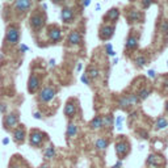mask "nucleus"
Segmentation results:
<instances>
[{
    "mask_svg": "<svg viewBox=\"0 0 168 168\" xmlns=\"http://www.w3.org/2000/svg\"><path fill=\"white\" fill-rule=\"evenodd\" d=\"M46 134H43L42 131L37 130V129H33L29 134V145L33 146V147H40L41 145L45 141Z\"/></svg>",
    "mask_w": 168,
    "mask_h": 168,
    "instance_id": "1",
    "label": "nucleus"
},
{
    "mask_svg": "<svg viewBox=\"0 0 168 168\" xmlns=\"http://www.w3.org/2000/svg\"><path fill=\"white\" fill-rule=\"evenodd\" d=\"M19 123V114L17 113H8L7 116H4L3 120V126L5 130H11V129H14Z\"/></svg>",
    "mask_w": 168,
    "mask_h": 168,
    "instance_id": "2",
    "label": "nucleus"
},
{
    "mask_svg": "<svg viewBox=\"0 0 168 168\" xmlns=\"http://www.w3.org/2000/svg\"><path fill=\"white\" fill-rule=\"evenodd\" d=\"M20 40V32L16 26H11L7 29V34H5V41L9 45H16Z\"/></svg>",
    "mask_w": 168,
    "mask_h": 168,
    "instance_id": "3",
    "label": "nucleus"
},
{
    "mask_svg": "<svg viewBox=\"0 0 168 168\" xmlns=\"http://www.w3.org/2000/svg\"><path fill=\"white\" fill-rule=\"evenodd\" d=\"M55 93L57 92H55L54 88H51V87H45L40 92V95H38V100H40L41 103H49V101H51L55 97Z\"/></svg>",
    "mask_w": 168,
    "mask_h": 168,
    "instance_id": "4",
    "label": "nucleus"
},
{
    "mask_svg": "<svg viewBox=\"0 0 168 168\" xmlns=\"http://www.w3.org/2000/svg\"><path fill=\"white\" fill-rule=\"evenodd\" d=\"M77 113V103L76 100L71 99L67 101V104H66L64 106V116L67 117V118H74L75 114Z\"/></svg>",
    "mask_w": 168,
    "mask_h": 168,
    "instance_id": "5",
    "label": "nucleus"
},
{
    "mask_svg": "<svg viewBox=\"0 0 168 168\" xmlns=\"http://www.w3.org/2000/svg\"><path fill=\"white\" fill-rule=\"evenodd\" d=\"M129 151H130V145H129V142H126V141H118V142L116 143V152H117V155H118L120 159H122L123 156H126V155L129 154Z\"/></svg>",
    "mask_w": 168,
    "mask_h": 168,
    "instance_id": "6",
    "label": "nucleus"
},
{
    "mask_svg": "<svg viewBox=\"0 0 168 168\" xmlns=\"http://www.w3.org/2000/svg\"><path fill=\"white\" fill-rule=\"evenodd\" d=\"M13 141L16 143H23L24 141H25V137H26V134H25V128H24L23 125L21 126H17V128L13 130Z\"/></svg>",
    "mask_w": 168,
    "mask_h": 168,
    "instance_id": "7",
    "label": "nucleus"
},
{
    "mask_svg": "<svg viewBox=\"0 0 168 168\" xmlns=\"http://www.w3.org/2000/svg\"><path fill=\"white\" fill-rule=\"evenodd\" d=\"M40 79H38L36 75H30V77H29V82H28V91L30 92V93H36V92L40 89Z\"/></svg>",
    "mask_w": 168,
    "mask_h": 168,
    "instance_id": "8",
    "label": "nucleus"
},
{
    "mask_svg": "<svg viewBox=\"0 0 168 168\" xmlns=\"http://www.w3.org/2000/svg\"><path fill=\"white\" fill-rule=\"evenodd\" d=\"M114 33V26H110V25H105L103 28L100 29V38L103 41H106L113 36Z\"/></svg>",
    "mask_w": 168,
    "mask_h": 168,
    "instance_id": "9",
    "label": "nucleus"
},
{
    "mask_svg": "<svg viewBox=\"0 0 168 168\" xmlns=\"http://www.w3.org/2000/svg\"><path fill=\"white\" fill-rule=\"evenodd\" d=\"M89 128H91V130H100V129H103L104 125H103V117L101 116H96L93 117L91 120V122H89Z\"/></svg>",
    "mask_w": 168,
    "mask_h": 168,
    "instance_id": "10",
    "label": "nucleus"
},
{
    "mask_svg": "<svg viewBox=\"0 0 168 168\" xmlns=\"http://www.w3.org/2000/svg\"><path fill=\"white\" fill-rule=\"evenodd\" d=\"M30 25L33 29H40L43 25V17L41 14H33L30 17Z\"/></svg>",
    "mask_w": 168,
    "mask_h": 168,
    "instance_id": "11",
    "label": "nucleus"
},
{
    "mask_svg": "<svg viewBox=\"0 0 168 168\" xmlns=\"http://www.w3.org/2000/svg\"><path fill=\"white\" fill-rule=\"evenodd\" d=\"M67 42H69L70 45H79V43L82 42V37H80L79 32H76V30L71 32L69 38H67Z\"/></svg>",
    "mask_w": 168,
    "mask_h": 168,
    "instance_id": "12",
    "label": "nucleus"
},
{
    "mask_svg": "<svg viewBox=\"0 0 168 168\" xmlns=\"http://www.w3.org/2000/svg\"><path fill=\"white\" fill-rule=\"evenodd\" d=\"M76 134H77V125L75 122H69V125H67V131H66L67 138L71 139V138L76 137Z\"/></svg>",
    "mask_w": 168,
    "mask_h": 168,
    "instance_id": "13",
    "label": "nucleus"
},
{
    "mask_svg": "<svg viewBox=\"0 0 168 168\" xmlns=\"http://www.w3.org/2000/svg\"><path fill=\"white\" fill-rule=\"evenodd\" d=\"M43 156H45L46 160H50V159H54L57 156V151H55V147L53 145H49L47 147L45 148V152H43Z\"/></svg>",
    "mask_w": 168,
    "mask_h": 168,
    "instance_id": "14",
    "label": "nucleus"
},
{
    "mask_svg": "<svg viewBox=\"0 0 168 168\" xmlns=\"http://www.w3.org/2000/svg\"><path fill=\"white\" fill-rule=\"evenodd\" d=\"M60 36L62 34H60V30L58 28H51L49 30V38L51 42H58L60 40Z\"/></svg>",
    "mask_w": 168,
    "mask_h": 168,
    "instance_id": "15",
    "label": "nucleus"
},
{
    "mask_svg": "<svg viewBox=\"0 0 168 168\" xmlns=\"http://www.w3.org/2000/svg\"><path fill=\"white\" fill-rule=\"evenodd\" d=\"M159 160H162V158L155 155V154H151L150 156L147 158V160H146V164L150 165V167H159V164H160Z\"/></svg>",
    "mask_w": 168,
    "mask_h": 168,
    "instance_id": "16",
    "label": "nucleus"
},
{
    "mask_svg": "<svg viewBox=\"0 0 168 168\" xmlns=\"http://www.w3.org/2000/svg\"><path fill=\"white\" fill-rule=\"evenodd\" d=\"M32 7V0H17L16 1V8L19 11H28Z\"/></svg>",
    "mask_w": 168,
    "mask_h": 168,
    "instance_id": "17",
    "label": "nucleus"
},
{
    "mask_svg": "<svg viewBox=\"0 0 168 168\" xmlns=\"http://www.w3.org/2000/svg\"><path fill=\"white\" fill-rule=\"evenodd\" d=\"M108 145H109V142H108V139H105V138H97L96 142H95V147H96V150H99V151L106 150Z\"/></svg>",
    "mask_w": 168,
    "mask_h": 168,
    "instance_id": "18",
    "label": "nucleus"
},
{
    "mask_svg": "<svg viewBox=\"0 0 168 168\" xmlns=\"http://www.w3.org/2000/svg\"><path fill=\"white\" fill-rule=\"evenodd\" d=\"M72 19H74V13H72V11L70 8H64L62 11V20L64 21V23H71Z\"/></svg>",
    "mask_w": 168,
    "mask_h": 168,
    "instance_id": "19",
    "label": "nucleus"
},
{
    "mask_svg": "<svg viewBox=\"0 0 168 168\" xmlns=\"http://www.w3.org/2000/svg\"><path fill=\"white\" fill-rule=\"evenodd\" d=\"M167 126H168V120L165 117H159L156 120V122H155V129H156V130H163V129H165Z\"/></svg>",
    "mask_w": 168,
    "mask_h": 168,
    "instance_id": "20",
    "label": "nucleus"
},
{
    "mask_svg": "<svg viewBox=\"0 0 168 168\" xmlns=\"http://www.w3.org/2000/svg\"><path fill=\"white\" fill-rule=\"evenodd\" d=\"M137 46H138V38L130 36L128 38V41H126V49L128 50H134V49H137Z\"/></svg>",
    "mask_w": 168,
    "mask_h": 168,
    "instance_id": "21",
    "label": "nucleus"
},
{
    "mask_svg": "<svg viewBox=\"0 0 168 168\" xmlns=\"http://www.w3.org/2000/svg\"><path fill=\"white\" fill-rule=\"evenodd\" d=\"M129 21L130 23H137V21L141 20V13L138 11H135V9H133V11L129 12Z\"/></svg>",
    "mask_w": 168,
    "mask_h": 168,
    "instance_id": "22",
    "label": "nucleus"
},
{
    "mask_svg": "<svg viewBox=\"0 0 168 168\" xmlns=\"http://www.w3.org/2000/svg\"><path fill=\"white\" fill-rule=\"evenodd\" d=\"M118 16H120V11L117 8H113V9H110V11L108 12V14H106L105 17L108 19V20H110V21H116L117 19H118Z\"/></svg>",
    "mask_w": 168,
    "mask_h": 168,
    "instance_id": "23",
    "label": "nucleus"
},
{
    "mask_svg": "<svg viewBox=\"0 0 168 168\" xmlns=\"http://www.w3.org/2000/svg\"><path fill=\"white\" fill-rule=\"evenodd\" d=\"M118 105H120L121 109H128L130 105V101H129V97L128 96H122L120 99V101H118Z\"/></svg>",
    "mask_w": 168,
    "mask_h": 168,
    "instance_id": "24",
    "label": "nucleus"
},
{
    "mask_svg": "<svg viewBox=\"0 0 168 168\" xmlns=\"http://www.w3.org/2000/svg\"><path fill=\"white\" fill-rule=\"evenodd\" d=\"M103 125L104 128H112V125H113V116L112 114L103 117Z\"/></svg>",
    "mask_w": 168,
    "mask_h": 168,
    "instance_id": "25",
    "label": "nucleus"
},
{
    "mask_svg": "<svg viewBox=\"0 0 168 168\" xmlns=\"http://www.w3.org/2000/svg\"><path fill=\"white\" fill-rule=\"evenodd\" d=\"M87 75H88L91 79H97V77H99V75H100V71L97 69H95V67H89Z\"/></svg>",
    "mask_w": 168,
    "mask_h": 168,
    "instance_id": "26",
    "label": "nucleus"
},
{
    "mask_svg": "<svg viewBox=\"0 0 168 168\" xmlns=\"http://www.w3.org/2000/svg\"><path fill=\"white\" fill-rule=\"evenodd\" d=\"M150 93H151V91L148 88H142L139 92H138V97H139V100H145L150 96Z\"/></svg>",
    "mask_w": 168,
    "mask_h": 168,
    "instance_id": "27",
    "label": "nucleus"
},
{
    "mask_svg": "<svg viewBox=\"0 0 168 168\" xmlns=\"http://www.w3.org/2000/svg\"><path fill=\"white\" fill-rule=\"evenodd\" d=\"M129 101H130V105H137L138 103H139V97H138V95H129Z\"/></svg>",
    "mask_w": 168,
    "mask_h": 168,
    "instance_id": "28",
    "label": "nucleus"
},
{
    "mask_svg": "<svg viewBox=\"0 0 168 168\" xmlns=\"http://www.w3.org/2000/svg\"><path fill=\"white\" fill-rule=\"evenodd\" d=\"M135 63H137V66H139V67H142V66H145L146 63H147V59H146L145 57H142V55H139V57L135 59Z\"/></svg>",
    "mask_w": 168,
    "mask_h": 168,
    "instance_id": "29",
    "label": "nucleus"
},
{
    "mask_svg": "<svg viewBox=\"0 0 168 168\" xmlns=\"http://www.w3.org/2000/svg\"><path fill=\"white\" fill-rule=\"evenodd\" d=\"M105 49H106V53H108V55H114V51H113V49H112L110 43H106Z\"/></svg>",
    "mask_w": 168,
    "mask_h": 168,
    "instance_id": "30",
    "label": "nucleus"
},
{
    "mask_svg": "<svg viewBox=\"0 0 168 168\" xmlns=\"http://www.w3.org/2000/svg\"><path fill=\"white\" fill-rule=\"evenodd\" d=\"M162 32L167 34L168 33V21H163L162 23Z\"/></svg>",
    "mask_w": 168,
    "mask_h": 168,
    "instance_id": "31",
    "label": "nucleus"
},
{
    "mask_svg": "<svg viewBox=\"0 0 168 168\" xmlns=\"http://www.w3.org/2000/svg\"><path fill=\"white\" fill-rule=\"evenodd\" d=\"M82 82L84 83V84H89V79H88V75H87V74H84V75H83V76H82Z\"/></svg>",
    "mask_w": 168,
    "mask_h": 168,
    "instance_id": "32",
    "label": "nucleus"
},
{
    "mask_svg": "<svg viewBox=\"0 0 168 168\" xmlns=\"http://www.w3.org/2000/svg\"><path fill=\"white\" fill-rule=\"evenodd\" d=\"M151 3H152V0H143V8H148Z\"/></svg>",
    "mask_w": 168,
    "mask_h": 168,
    "instance_id": "33",
    "label": "nucleus"
},
{
    "mask_svg": "<svg viewBox=\"0 0 168 168\" xmlns=\"http://www.w3.org/2000/svg\"><path fill=\"white\" fill-rule=\"evenodd\" d=\"M0 112H1V113H5V110H7V105L5 104H0Z\"/></svg>",
    "mask_w": 168,
    "mask_h": 168,
    "instance_id": "34",
    "label": "nucleus"
},
{
    "mask_svg": "<svg viewBox=\"0 0 168 168\" xmlns=\"http://www.w3.org/2000/svg\"><path fill=\"white\" fill-rule=\"evenodd\" d=\"M148 76H150V77H152V79H154V77L156 76V74H155V71H154V70H150V71H148Z\"/></svg>",
    "mask_w": 168,
    "mask_h": 168,
    "instance_id": "35",
    "label": "nucleus"
},
{
    "mask_svg": "<svg viewBox=\"0 0 168 168\" xmlns=\"http://www.w3.org/2000/svg\"><path fill=\"white\" fill-rule=\"evenodd\" d=\"M121 165H122V162H121V159H120L118 162L116 163V164L113 165V168H121Z\"/></svg>",
    "mask_w": 168,
    "mask_h": 168,
    "instance_id": "36",
    "label": "nucleus"
},
{
    "mask_svg": "<svg viewBox=\"0 0 168 168\" xmlns=\"http://www.w3.org/2000/svg\"><path fill=\"white\" fill-rule=\"evenodd\" d=\"M34 118H37V120H41V118H42V116H41L40 112H36L34 113Z\"/></svg>",
    "mask_w": 168,
    "mask_h": 168,
    "instance_id": "37",
    "label": "nucleus"
},
{
    "mask_svg": "<svg viewBox=\"0 0 168 168\" xmlns=\"http://www.w3.org/2000/svg\"><path fill=\"white\" fill-rule=\"evenodd\" d=\"M9 168H23V167H21L20 164H17V163H14V164H11V165H9Z\"/></svg>",
    "mask_w": 168,
    "mask_h": 168,
    "instance_id": "38",
    "label": "nucleus"
},
{
    "mask_svg": "<svg viewBox=\"0 0 168 168\" xmlns=\"http://www.w3.org/2000/svg\"><path fill=\"white\" fill-rule=\"evenodd\" d=\"M3 143H4V145H8V143H9V138H4Z\"/></svg>",
    "mask_w": 168,
    "mask_h": 168,
    "instance_id": "39",
    "label": "nucleus"
},
{
    "mask_svg": "<svg viewBox=\"0 0 168 168\" xmlns=\"http://www.w3.org/2000/svg\"><path fill=\"white\" fill-rule=\"evenodd\" d=\"M21 50H23V51H26V50H28V47H26L25 45H21Z\"/></svg>",
    "mask_w": 168,
    "mask_h": 168,
    "instance_id": "40",
    "label": "nucleus"
},
{
    "mask_svg": "<svg viewBox=\"0 0 168 168\" xmlns=\"http://www.w3.org/2000/svg\"><path fill=\"white\" fill-rule=\"evenodd\" d=\"M40 168H51V167H50V165H49V164H42Z\"/></svg>",
    "mask_w": 168,
    "mask_h": 168,
    "instance_id": "41",
    "label": "nucleus"
},
{
    "mask_svg": "<svg viewBox=\"0 0 168 168\" xmlns=\"http://www.w3.org/2000/svg\"><path fill=\"white\" fill-rule=\"evenodd\" d=\"M165 112H167V113H168V101H167V103H165Z\"/></svg>",
    "mask_w": 168,
    "mask_h": 168,
    "instance_id": "42",
    "label": "nucleus"
},
{
    "mask_svg": "<svg viewBox=\"0 0 168 168\" xmlns=\"http://www.w3.org/2000/svg\"><path fill=\"white\" fill-rule=\"evenodd\" d=\"M89 1H91V0H86V4H84V5L87 7V5H88V4H89Z\"/></svg>",
    "mask_w": 168,
    "mask_h": 168,
    "instance_id": "43",
    "label": "nucleus"
},
{
    "mask_svg": "<svg viewBox=\"0 0 168 168\" xmlns=\"http://www.w3.org/2000/svg\"><path fill=\"white\" fill-rule=\"evenodd\" d=\"M51 1H54V3H59L60 0H51Z\"/></svg>",
    "mask_w": 168,
    "mask_h": 168,
    "instance_id": "44",
    "label": "nucleus"
},
{
    "mask_svg": "<svg viewBox=\"0 0 168 168\" xmlns=\"http://www.w3.org/2000/svg\"><path fill=\"white\" fill-rule=\"evenodd\" d=\"M165 87H167V88H168V79L165 80Z\"/></svg>",
    "mask_w": 168,
    "mask_h": 168,
    "instance_id": "45",
    "label": "nucleus"
}]
</instances>
